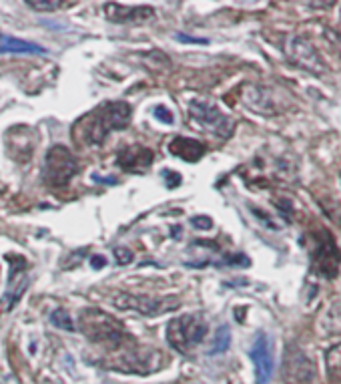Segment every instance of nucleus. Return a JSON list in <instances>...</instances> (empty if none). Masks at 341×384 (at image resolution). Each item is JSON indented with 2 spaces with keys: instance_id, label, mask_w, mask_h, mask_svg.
Wrapping results in <instances>:
<instances>
[{
  "instance_id": "obj_1",
  "label": "nucleus",
  "mask_w": 341,
  "mask_h": 384,
  "mask_svg": "<svg viewBox=\"0 0 341 384\" xmlns=\"http://www.w3.org/2000/svg\"><path fill=\"white\" fill-rule=\"evenodd\" d=\"M131 105L124 101H110L89 111L72 127V139L79 145H98L112 131L127 129L131 123Z\"/></svg>"
},
{
  "instance_id": "obj_2",
  "label": "nucleus",
  "mask_w": 341,
  "mask_h": 384,
  "mask_svg": "<svg viewBox=\"0 0 341 384\" xmlns=\"http://www.w3.org/2000/svg\"><path fill=\"white\" fill-rule=\"evenodd\" d=\"M81 330L89 340L103 344V346H109V348L121 346V342L127 338L123 324L119 320H115L110 314L103 312V310H96V308L82 310Z\"/></svg>"
},
{
  "instance_id": "obj_3",
  "label": "nucleus",
  "mask_w": 341,
  "mask_h": 384,
  "mask_svg": "<svg viewBox=\"0 0 341 384\" xmlns=\"http://www.w3.org/2000/svg\"><path fill=\"white\" fill-rule=\"evenodd\" d=\"M205 334H207V324L201 316H179L167 324V342L181 354H191L195 346H199L205 340Z\"/></svg>"
},
{
  "instance_id": "obj_4",
  "label": "nucleus",
  "mask_w": 341,
  "mask_h": 384,
  "mask_svg": "<svg viewBox=\"0 0 341 384\" xmlns=\"http://www.w3.org/2000/svg\"><path fill=\"white\" fill-rule=\"evenodd\" d=\"M189 117L201 131L211 133L219 139H229L235 131V121L231 117H227L217 105H211L205 101H193Z\"/></svg>"
},
{
  "instance_id": "obj_5",
  "label": "nucleus",
  "mask_w": 341,
  "mask_h": 384,
  "mask_svg": "<svg viewBox=\"0 0 341 384\" xmlns=\"http://www.w3.org/2000/svg\"><path fill=\"white\" fill-rule=\"evenodd\" d=\"M311 244V264H314L315 272L326 278H335L341 264V254L333 237L326 230H319L309 237Z\"/></svg>"
},
{
  "instance_id": "obj_6",
  "label": "nucleus",
  "mask_w": 341,
  "mask_h": 384,
  "mask_svg": "<svg viewBox=\"0 0 341 384\" xmlns=\"http://www.w3.org/2000/svg\"><path fill=\"white\" fill-rule=\"evenodd\" d=\"M77 159L63 145H55L44 159V183L51 187H65L77 173Z\"/></svg>"
},
{
  "instance_id": "obj_7",
  "label": "nucleus",
  "mask_w": 341,
  "mask_h": 384,
  "mask_svg": "<svg viewBox=\"0 0 341 384\" xmlns=\"http://www.w3.org/2000/svg\"><path fill=\"white\" fill-rule=\"evenodd\" d=\"M112 304L121 310H136L143 316H157L163 312H173L179 308L177 298H149V296H139V294H127L121 292L112 298Z\"/></svg>"
},
{
  "instance_id": "obj_8",
  "label": "nucleus",
  "mask_w": 341,
  "mask_h": 384,
  "mask_svg": "<svg viewBox=\"0 0 341 384\" xmlns=\"http://www.w3.org/2000/svg\"><path fill=\"white\" fill-rule=\"evenodd\" d=\"M285 55L287 58L297 65L301 69L309 70L314 75H321L326 73V63L319 56V53L315 51V47L307 39H303L300 35L289 37L285 42Z\"/></svg>"
},
{
  "instance_id": "obj_9",
  "label": "nucleus",
  "mask_w": 341,
  "mask_h": 384,
  "mask_svg": "<svg viewBox=\"0 0 341 384\" xmlns=\"http://www.w3.org/2000/svg\"><path fill=\"white\" fill-rule=\"evenodd\" d=\"M11 264V274H8V284H6V292L0 298V314L11 312L16 302L22 298V294L27 292L28 286V274H27V261L16 256H8L6 258Z\"/></svg>"
},
{
  "instance_id": "obj_10",
  "label": "nucleus",
  "mask_w": 341,
  "mask_h": 384,
  "mask_svg": "<svg viewBox=\"0 0 341 384\" xmlns=\"http://www.w3.org/2000/svg\"><path fill=\"white\" fill-rule=\"evenodd\" d=\"M249 357L255 364V376H257V384H267L271 380L273 374V352H271V340L267 334H259L255 338V342L249 350Z\"/></svg>"
},
{
  "instance_id": "obj_11",
  "label": "nucleus",
  "mask_w": 341,
  "mask_h": 384,
  "mask_svg": "<svg viewBox=\"0 0 341 384\" xmlns=\"http://www.w3.org/2000/svg\"><path fill=\"white\" fill-rule=\"evenodd\" d=\"M243 101L247 103V107H251V111L261 113V115H277L283 111L275 93H271L265 87H251L249 93H243Z\"/></svg>"
},
{
  "instance_id": "obj_12",
  "label": "nucleus",
  "mask_w": 341,
  "mask_h": 384,
  "mask_svg": "<svg viewBox=\"0 0 341 384\" xmlns=\"http://www.w3.org/2000/svg\"><path fill=\"white\" fill-rule=\"evenodd\" d=\"M155 159V155L150 149L143 147V145H133V147H127L119 153L117 157V163L119 167H123L124 171H131V173H143L147 167H150Z\"/></svg>"
},
{
  "instance_id": "obj_13",
  "label": "nucleus",
  "mask_w": 341,
  "mask_h": 384,
  "mask_svg": "<svg viewBox=\"0 0 341 384\" xmlns=\"http://www.w3.org/2000/svg\"><path fill=\"white\" fill-rule=\"evenodd\" d=\"M105 14L112 23H139L153 16L150 6H124L121 2H107Z\"/></svg>"
},
{
  "instance_id": "obj_14",
  "label": "nucleus",
  "mask_w": 341,
  "mask_h": 384,
  "mask_svg": "<svg viewBox=\"0 0 341 384\" xmlns=\"http://www.w3.org/2000/svg\"><path fill=\"white\" fill-rule=\"evenodd\" d=\"M205 151H207L205 143L189 137H175L169 143V153L175 155V157H181L183 161H189V163L199 161L205 155Z\"/></svg>"
},
{
  "instance_id": "obj_15",
  "label": "nucleus",
  "mask_w": 341,
  "mask_h": 384,
  "mask_svg": "<svg viewBox=\"0 0 341 384\" xmlns=\"http://www.w3.org/2000/svg\"><path fill=\"white\" fill-rule=\"evenodd\" d=\"M0 53H18V55H46V49H42L34 42L14 39L8 35H0Z\"/></svg>"
},
{
  "instance_id": "obj_16",
  "label": "nucleus",
  "mask_w": 341,
  "mask_h": 384,
  "mask_svg": "<svg viewBox=\"0 0 341 384\" xmlns=\"http://www.w3.org/2000/svg\"><path fill=\"white\" fill-rule=\"evenodd\" d=\"M329 384H341V342L331 346L326 354Z\"/></svg>"
},
{
  "instance_id": "obj_17",
  "label": "nucleus",
  "mask_w": 341,
  "mask_h": 384,
  "mask_svg": "<svg viewBox=\"0 0 341 384\" xmlns=\"http://www.w3.org/2000/svg\"><path fill=\"white\" fill-rule=\"evenodd\" d=\"M229 344H231V332L223 324V326H219L215 336H213V344H211L209 354H223L229 348Z\"/></svg>"
},
{
  "instance_id": "obj_18",
  "label": "nucleus",
  "mask_w": 341,
  "mask_h": 384,
  "mask_svg": "<svg viewBox=\"0 0 341 384\" xmlns=\"http://www.w3.org/2000/svg\"><path fill=\"white\" fill-rule=\"evenodd\" d=\"M75 2H63V0H28L27 6L34 8V11H41V13H53L58 8H67L72 6Z\"/></svg>"
},
{
  "instance_id": "obj_19",
  "label": "nucleus",
  "mask_w": 341,
  "mask_h": 384,
  "mask_svg": "<svg viewBox=\"0 0 341 384\" xmlns=\"http://www.w3.org/2000/svg\"><path fill=\"white\" fill-rule=\"evenodd\" d=\"M51 322L55 324L56 328L60 330H68V332L75 330V324H72L70 316H68L67 310H63V308H58V310H55V312L51 314Z\"/></svg>"
},
{
  "instance_id": "obj_20",
  "label": "nucleus",
  "mask_w": 341,
  "mask_h": 384,
  "mask_svg": "<svg viewBox=\"0 0 341 384\" xmlns=\"http://www.w3.org/2000/svg\"><path fill=\"white\" fill-rule=\"evenodd\" d=\"M115 261H117L119 266L131 264V261H133V252H131L129 247H117V249H115Z\"/></svg>"
},
{
  "instance_id": "obj_21",
  "label": "nucleus",
  "mask_w": 341,
  "mask_h": 384,
  "mask_svg": "<svg viewBox=\"0 0 341 384\" xmlns=\"http://www.w3.org/2000/svg\"><path fill=\"white\" fill-rule=\"evenodd\" d=\"M163 178H165V185H167L169 190H175L177 185H181V175L175 173V171H171V169H165Z\"/></svg>"
},
{
  "instance_id": "obj_22",
  "label": "nucleus",
  "mask_w": 341,
  "mask_h": 384,
  "mask_svg": "<svg viewBox=\"0 0 341 384\" xmlns=\"http://www.w3.org/2000/svg\"><path fill=\"white\" fill-rule=\"evenodd\" d=\"M153 115H155L159 121H163L165 125L173 123V113L167 109V107H155V109H153Z\"/></svg>"
},
{
  "instance_id": "obj_23",
  "label": "nucleus",
  "mask_w": 341,
  "mask_h": 384,
  "mask_svg": "<svg viewBox=\"0 0 341 384\" xmlns=\"http://www.w3.org/2000/svg\"><path fill=\"white\" fill-rule=\"evenodd\" d=\"M191 223L193 228H197V230H211L213 228V221L207 216H197V218H193Z\"/></svg>"
},
{
  "instance_id": "obj_24",
  "label": "nucleus",
  "mask_w": 341,
  "mask_h": 384,
  "mask_svg": "<svg viewBox=\"0 0 341 384\" xmlns=\"http://www.w3.org/2000/svg\"><path fill=\"white\" fill-rule=\"evenodd\" d=\"M91 266H93L95 270H98V268H105V266H107V260H105L103 256H95V258L91 260Z\"/></svg>"
}]
</instances>
